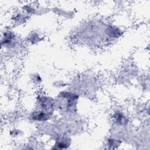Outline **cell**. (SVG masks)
<instances>
[{
    "instance_id": "cell-1",
    "label": "cell",
    "mask_w": 150,
    "mask_h": 150,
    "mask_svg": "<svg viewBox=\"0 0 150 150\" xmlns=\"http://www.w3.org/2000/svg\"><path fill=\"white\" fill-rule=\"evenodd\" d=\"M114 121L118 125H125L127 123V119L125 115L121 111H116L113 115Z\"/></svg>"
}]
</instances>
